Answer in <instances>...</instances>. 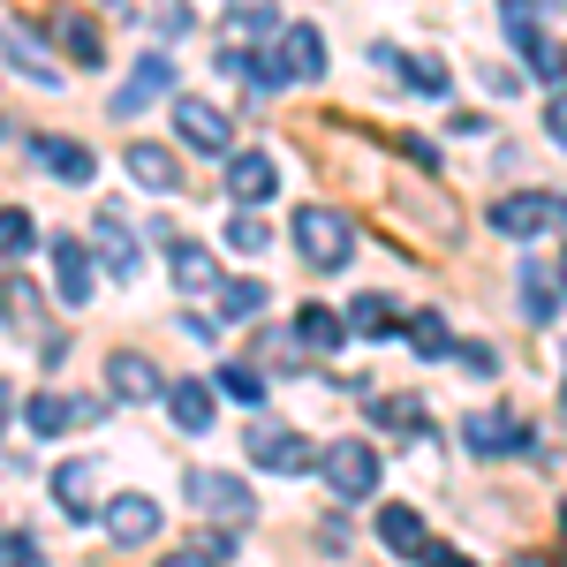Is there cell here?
<instances>
[{"label":"cell","instance_id":"6da1fadb","mask_svg":"<svg viewBox=\"0 0 567 567\" xmlns=\"http://www.w3.org/2000/svg\"><path fill=\"white\" fill-rule=\"evenodd\" d=\"M296 250H303L310 272H341L349 250H355L349 213H333V205H303V213H296Z\"/></svg>","mask_w":567,"mask_h":567},{"label":"cell","instance_id":"7a4b0ae2","mask_svg":"<svg viewBox=\"0 0 567 567\" xmlns=\"http://www.w3.org/2000/svg\"><path fill=\"white\" fill-rule=\"evenodd\" d=\"M243 454H250L258 470H272V477H303L310 462H318V454H310V439L288 432L280 416H250V424H243Z\"/></svg>","mask_w":567,"mask_h":567},{"label":"cell","instance_id":"3957f363","mask_svg":"<svg viewBox=\"0 0 567 567\" xmlns=\"http://www.w3.org/2000/svg\"><path fill=\"white\" fill-rule=\"evenodd\" d=\"M318 477L333 484V499H371V492H379V454H371L363 439H333V446L318 454Z\"/></svg>","mask_w":567,"mask_h":567},{"label":"cell","instance_id":"277c9868","mask_svg":"<svg viewBox=\"0 0 567 567\" xmlns=\"http://www.w3.org/2000/svg\"><path fill=\"white\" fill-rule=\"evenodd\" d=\"M182 492H189V507H205V515H227V523H250V515H258V499H250L243 484L227 477V470H189V477H182Z\"/></svg>","mask_w":567,"mask_h":567},{"label":"cell","instance_id":"5b68a950","mask_svg":"<svg viewBox=\"0 0 567 567\" xmlns=\"http://www.w3.org/2000/svg\"><path fill=\"white\" fill-rule=\"evenodd\" d=\"M175 91V61L167 53H144L130 76H122V91H114V122H130V114H144L152 99H167Z\"/></svg>","mask_w":567,"mask_h":567},{"label":"cell","instance_id":"8992f818","mask_svg":"<svg viewBox=\"0 0 567 567\" xmlns=\"http://www.w3.org/2000/svg\"><path fill=\"white\" fill-rule=\"evenodd\" d=\"M99 484H106L99 462H61V470H53V507H61L69 523H91V515H99Z\"/></svg>","mask_w":567,"mask_h":567},{"label":"cell","instance_id":"52a82bcc","mask_svg":"<svg viewBox=\"0 0 567 567\" xmlns=\"http://www.w3.org/2000/svg\"><path fill=\"white\" fill-rule=\"evenodd\" d=\"M484 219H492V235H545L553 219H567V205H553V197L523 189V197H499Z\"/></svg>","mask_w":567,"mask_h":567},{"label":"cell","instance_id":"ba28073f","mask_svg":"<svg viewBox=\"0 0 567 567\" xmlns=\"http://www.w3.org/2000/svg\"><path fill=\"white\" fill-rule=\"evenodd\" d=\"M175 130L189 152H227L235 144V130H227V114H219L213 99H175Z\"/></svg>","mask_w":567,"mask_h":567},{"label":"cell","instance_id":"9c48e42d","mask_svg":"<svg viewBox=\"0 0 567 567\" xmlns=\"http://www.w3.org/2000/svg\"><path fill=\"white\" fill-rule=\"evenodd\" d=\"M470 454H529L537 432H529L523 416H507V409H492V416H470Z\"/></svg>","mask_w":567,"mask_h":567},{"label":"cell","instance_id":"30bf717a","mask_svg":"<svg viewBox=\"0 0 567 567\" xmlns=\"http://www.w3.org/2000/svg\"><path fill=\"white\" fill-rule=\"evenodd\" d=\"M272 61H280V76H288V84H318V76H326V39H318L310 23H288Z\"/></svg>","mask_w":567,"mask_h":567},{"label":"cell","instance_id":"8fae6325","mask_svg":"<svg viewBox=\"0 0 567 567\" xmlns=\"http://www.w3.org/2000/svg\"><path fill=\"white\" fill-rule=\"evenodd\" d=\"M99 515H106V529H114V545H152V537H159V499H144V492L106 499Z\"/></svg>","mask_w":567,"mask_h":567},{"label":"cell","instance_id":"7c38bea8","mask_svg":"<svg viewBox=\"0 0 567 567\" xmlns=\"http://www.w3.org/2000/svg\"><path fill=\"white\" fill-rule=\"evenodd\" d=\"M53 296H61V310L91 303V250L76 243V235H61V243H53Z\"/></svg>","mask_w":567,"mask_h":567},{"label":"cell","instance_id":"4fadbf2b","mask_svg":"<svg viewBox=\"0 0 567 567\" xmlns=\"http://www.w3.org/2000/svg\"><path fill=\"white\" fill-rule=\"evenodd\" d=\"M379 545H386L393 560H424V545H432V537H424V515L401 507V499H386V507H379Z\"/></svg>","mask_w":567,"mask_h":567},{"label":"cell","instance_id":"5bb4252c","mask_svg":"<svg viewBox=\"0 0 567 567\" xmlns=\"http://www.w3.org/2000/svg\"><path fill=\"white\" fill-rule=\"evenodd\" d=\"M122 167H130V175L144 182L152 197H167V189H182V159L167 152V144H130V152H122Z\"/></svg>","mask_w":567,"mask_h":567},{"label":"cell","instance_id":"9a60e30c","mask_svg":"<svg viewBox=\"0 0 567 567\" xmlns=\"http://www.w3.org/2000/svg\"><path fill=\"white\" fill-rule=\"evenodd\" d=\"M272 189H280V175H272L265 152H235V159H227V197H235V205H265Z\"/></svg>","mask_w":567,"mask_h":567},{"label":"cell","instance_id":"2e32d148","mask_svg":"<svg viewBox=\"0 0 567 567\" xmlns=\"http://www.w3.org/2000/svg\"><path fill=\"white\" fill-rule=\"evenodd\" d=\"M0 53H8V61H16V69L31 76V84H61V69H53V53H45V45L31 39L23 23H0Z\"/></svg>","mask_w":567,"mask_h":567},{"label":"cell","instance_id":"e0dca14e","mask_svg":"<svg viewBox=\"0 0 567 567\" xmlns=\"http://www.w3.org/2000/svg\"><path fill=\"white\" fill-rule=\"evenodd\" d=\"M99 258H106V272H114V280H136V235H130V219L122 213H99Z\"/></svg>","mask_w":567,"mask_h":567},{"label":"cell","instance_id":"ac0fdd59","mask_svg":"<svg viewBox=\"0 0 567 567\" xmlns=\"http://www.w3.org/2000/svg\"><path fill=\"white\" fill-rule=\"evenodd\" d=\"M106 386H114V401H159V393H167L144 355H114V363H106Z\"/></svg>","mask_w":567,"mask_h":567},{"label":"cell","instance_id":"d6986e66","mask_svg":"<svg viewBox=\"0 0 567 567\" xmlns=\"http://www.w3.org/2000/svg\"><path fill=\"white\" fill-rule=\"evenodd\" d=\"M39 310H45V296L23 280V272L0 280V318H8V333H39Z\"/></svg>","mask_w":567,"mask_h":567},{"label":"cell","instance_id":"ffe728a7","mask_svg":"<svg viewBox=\"0 0 567 567\" xmlns=\"http://www.w3.org/2000/svg\"><path fill=\"white\" fill-rule=\"evenodd\" d=\"M167 416H175L182 432H213V386H205V379L167 386Z\"/></svg>","mask_w":567,"mask_h":567},{"label":"cell","instance_id":"44dd1931","mask_svg":"<svg viewBox=\"0 0 567 567\" xmlns=\"http://www.w3.org/2000/svg\"><path fill=\"white\" fill-rule=\"evenodd\" d=\"M175 288L182 296H219V265L205 258V243H175Z\"/></svg>","mask_w":567,"mask_h":567},{"label":"cell","instance_id":"7402d4cb","mask_svg":"<svg viewBox=\"0 0 567 567\" xmlns=\"http://www.w3.org/2000/svg\"><path fill=\"white\" fill-rule=\"evenodd\" d=\"M23 424H31L39 439L76 432V401H69V393H31V401H23Z\"/></svg>","mask_w":567,"mask_h":567},{"label":"cell","instance_id":"603a6c76","mask_svg":"<svg viewBox=\"0 0 567 567\" xmlns=\"http://www.w3.org/2000/svg\"><path fill=\"white\" fill-rule=\"evenodd\" d=\"M39 167H45V175H61V182H91L99 159H91L84 144H69V136H39Z\"/></svg>","mask_w":567,"mask_h":567},{"label":"cell","instance_id":"cb8c5ba5","mask_svg":"<svg viewBox=\"0 0 567 567\" xmlns=\"http://www.w3.org/2000/svg\"><path fill=\"white\" fill-rule=\"evenodd\" d=\"M296 341H303L310 355H333L341 341H349V326H341L326 303H303V318H296Z\"/></svg>","mask_w":567,"mask_h":567},{"label":"cell","instance_id":"d4e9b609","mask_svg":"<svg viewBox=\"0 0 567 567\" xmlns=\"http://www.w3.org/2000/svg\"><path fill=\"white\" fill-rule=\"evenodd\" d=\"M53 31H61V45H69L84 69H99V61H106V39H99V23H91L84 8H61V23H53Z\"/></svg>","mask_w":567,"mask_h":567},{"label":"cell","instance_id":"484cf974","mask_svg":"<svg viewBox=\"0 0 567 567\" xmlns=\"http://www.w3.org/2000/svg\"><path fill=\"white\" fill-rule=\"evenodd\" d=\"M341 326H349V333H363V341H379V333H393V326H401V310H393V296H355Z\"/></svg>","mask_w":567,"mask_h":567},{"label":"cell","instance_id":"4316f807","mask_svg":"<svg viewBox=\"0 0 567 567\" xmlns=\"http://www.w3.org/2000/svg\"><path fill=\"white\" fill-rule=\"evenodd\" d=\"M265 303V280H219V318H258Z\"/></svg>","mask_w":567,"mask_h":567},{"label":"cell","instance_id":"83f0119b","mask_svg":"<svg viewBox=\"0 0 567 567\" xmlns=\"http://www.w3.org/2000/svg\"><path fill=\"white\" fill-rule=\"evenodd\" d=\"M31 243H39V227H31V213H23V205H0V258L16 265L23 250H31Z\"/></svg>","mask_w":567,"mask_h":567},{"label":"cell","instance_id":"f1b7e54d","mask_svg":"<svg viewBox=\"0 0 567 567\" xmlns=\"http://www.w3.org/2000/svg\"><path fill=\"white\" fill-rule=\"evenodd\" d=\"M401 333H409V349H416V355H446V349H454V333H446V318H439V310H424V318H409Z\"/></svg>","mask_w":567,"mask_h":567},{"label":"cell","instance_id":"f546056e","mask_svg":"<svg viewBox=\"0 0 567 567\" xmlns=\"http://www.w3.org/2000/svg\"><path fill=\"white\" fill-rule=\"evenodd\" d=\"M136 16H144L159 39H182V31H189V0H136Z\"/></svg>","mask_w":567,"mask_h":567},{"label":"cell","instance_id":"4dcf8cb0","mask_svg":"<svg viewBox=\"0 0 567 567\" xmlns=\"http://www.w3.org/2000/svg\"><path fill=\"white\" fill-rule=\"evenodd\" d=\"M227 250H243V258H258V250H272V235H265V219L235 205V219H227Z\"/></svg>","mask_w":567,"mask_h":567},{"label":"cell","instance_id":"1f68e13d","mask_svg":"<svg viewBox=\"0 0 567 567\" xmlns=\"http://www.w3.org/2000/svg\"><path fill=\"white\" fill-rule=\"evenodd\" d=\"M219 393H227V401H243V409H258V401H265V379L250 371V363H219Z\"/></svg>","mask_w":567,"mask_h":567},{"label":"cell","instance_id":"d6a6232c","mask_svg":"<svg viewBox=\"0 0 567 567\" xmlns=\"http://www.w3.org/2000/svg\"><path fill=\"white\" fill-rule=\"evenodd\" d=\"M258 31H272V0H235L227 8V39H258Z\"/></svg>","mask_w":567,"mask_h":567},{"label":"cell","instance_id":"836d02e7","mask_svg":"<svg viewBox=\"0 0 567 567\" xmlns=\"http://www.w3.org/2000/svg\"><path fill=\"white\" fill-rule=\"evenodd\" d=\"M523 310L529 318H553V310H560V288H553L537 265H523Z\"/></svg>","mask_w":567,"mask_h":567},{"label":"cell","instance_id":"e575fe53","mask_svg":"<svg viewBox=\"0 0 567 567\" xmlns=\"http://www.w3.org/2000/svg\"><path fill=\"white\" fill-rule=\"evenodd\" d=\"M379 424H386V432H416V424H424V401H416V393H386V401H379Z\"/></svg>","mask_w":567,"mask_h":567},{"label":"cell","instance_id":"d590c367","mask_svg":"<svg viewBox=\"0 0 567 567\" xmlns=\"http://www.w3.org/2000/svg\"><path fill=\"white\" fill-rule=\"evenodd\" d=\"M0 567H45L39 537H31V529H8V537H0Z\"/></svg>","mask_w":567,"mask_h":567},{"label":"cell","instance_id":"8d00e7d4","mask_svg":"<svg viewBox=\"0 0 567 567\" xmlns=\"http://www.w3.org/2000/svg\"><path fill=\"white\" fill-rule=\"evenodd\" d=\"M454 363H462V371H484V379H492V371H499V355H492V341H454Z\"/></svg>","mask_w":567,"mask_h":567},{"label":"cell","instance_id":"74e56055","mask_svg":"<svg viewBox=\"0 0 567 567\" xmlns=\"http://www.w3.org/2000/svg\"><path fill=\"white\" fill-rule=\"evenodd\" d=\"M545 130H553V144H567V84L545 91Z\"/></svg>","mask_w":567,"mask_h":567},{"label":"cell","instance_id":"f35d334b","mask_svg":"<svg viewBox=\"0 0 567 567\" xmlns=\"http://www.w3.org/2000/svg\"><path fill=\"white\" fill-rule=\"evenodd\" d=\"M159 567H219V560H213V553H205V545H182V553H167V560H159Z\"/></svg>","mask_w":567,"mask_h":567},{"label":"cell","instance_id":"ab89813d","mask_svg":"<svg viewBox=\"0 0 567 567\" xmlns=\"http://www.w3.org/2000/svg\"><path fill=\"white\" fill-rule=\"evenodd\" d=\"M424 567H470V560H462L454 545H424Z\"/></svg>","mask_w":567,"mask_h":567},{"label":"cell","instance_id":"60d3db41","mask_svg":"<svg viewBox=\"0 0 567 567\" xmlns=\"http://www.w3.org/2000/svg\"><path fill=\"white\" fill-rule=\"evenodd\" d=\"M8 416H16V393H8V379H0V424H8Z\"/></svg>","mask_w":567,"mask_h":567},{"label":"cell","instance_id":"b9f144b4","mask_svg":"<svg viewBox=\"0 0 567 567\" xmlns=\"http://www.w3.org/2000/svg\"><path fill=\"white\" fill-rule=\"evenodd\" d=\"M560 288H567V258H560Z\"/></svg>","mask_w":567,"mask_h":567},{"label":"cell","instance_id":"7bdbcfd3","mask_svg":"<svg viewBox=\"0 0 567 567\" xmlns=\"http://www.w3.org/2000/svg\"><path fill=\"white\" fill-rule=\"evenodd\" d=\"M560 523H567V515H560Z\"/></svg>","mask_w":567,"mask_h":567}]
</instances>
